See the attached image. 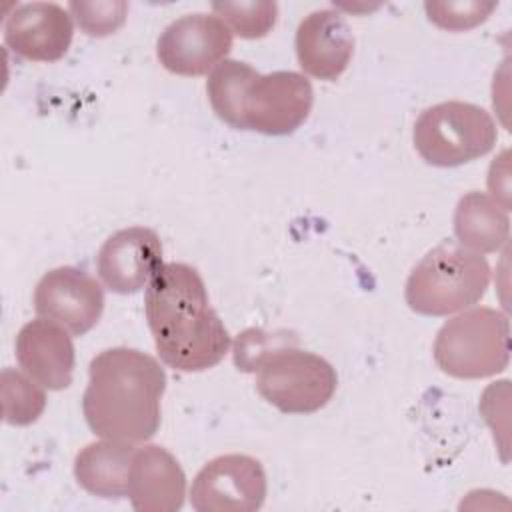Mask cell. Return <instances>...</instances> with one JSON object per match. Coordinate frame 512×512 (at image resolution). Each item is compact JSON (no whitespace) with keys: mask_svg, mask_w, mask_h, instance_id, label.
<instances>
[{"mask_svg":"<svg viewBox=\"0 0 512 512\" xmlns=\"http://www.w3.org/2000/svg\"><path fill=\"white\" fill-rule=\"evenodd\" d=\"M454 234L458 244L478 254L498 252L510 236L508 210L486 192L464 194L454 210Z\"/></svg>","mask_w":512,"mask_h":512,"instance_id":"17","label":"cell"},{"mask_svg":"<svg viewBox=\"0 0 512 512\" xmlns=\"http://www.w3.org/2000/svg\"><path fill=\"white\" fill-rule=\"evenodd\" d=\"M436 366L462 380L488 378L508 368L510 322L494 308H470L444 322L434 340Z\"/></svg>","mask_w":512,"mask_h":512,"instance_id":"5","label":"cell"},{"mask_svg":"<svg viewBox=\"0 0 512 512\" xmlns=\"http://www.w3.org/2000/svg\"><path fill=\"white\" fill-rule=\"evenodd\" d=\"M16 360L32 380L48 390H62L72 384L76 352L68 330L52 320L36 318L16 334Z\"/></svg>","mask_w":512,"mask_h":512,"instance_id":"14","label":"cell"},{"mask_svg":"<svg viewBox=\"0 0 512 512\" xmlns=\"http://www.w3.org/2000/svg\"><path fill=\"white\" fill-rule=\"evenodd\" d=\"M144 312L160 360L178 372L214 368L230 348V334L190 264H162L146 286Z\"/></svg>","mask_w":512,"mask_h":512,"instance_id":"1","label":"cell"},{"mask_svg":"<svg viewBox=\"0 0 512 512\" xmlns=\"http://www.w3.org/2000/svg\"><path fill=\"white\" fill-rule=\"evenodd\" d=\"M256 372L258 394L284 414L318 412L338 386L332 364L298 344L274 350Z\"/></svg>","mask_w":512,"mask_h":512,"instance_id":"7","label":"cell"},{"mask_svg":"<svg viewBox=\"0 0 512 512\" xmlns=\"http://www.w3.org/2000/svg\"><path fill=\"white\" fill-rule=\"evenodd\" d=\"M412 140L426 164L454 168L488 154L498 140V128L484 108L448 100L420 112Z\"/></svg>","mask_w":512,"mask_h":512,"instance_id":"6","label":"cell"},{"mask_svg":"<svg viewBox=\"0 0 512 512\" xmlns=\"http://www.w3.org/2000/svg\"><path fill=\"white\" fill-rule=\"evenodd\" d=\"M34 310L40 318L82 336L92 330L104 310V290L84 270L60 266L48 270L34 288Z\"/></svg>","mask_w":512,"mask_h":512,"instance_id":"10","label":"cell"},{"mask_svg":"<svg viewBox=\"0 0 512 512\" xmlns=\"http://www.w3.org/2000/svg\"><path fill=\"white\" fill-rule=\"evenodd\" d=\"M490 284L486 258L456 240H444L412 268L404 298L422 316H450L480 302Z\"/></svg>","mask_w":512,"mask_h":512,"instance_id":"4","label":"cell"},{"mask_svg":"<svg viewBox=\"0 0 512 512\" xmlns=\"http://www.w3.org/2000/svg\"><path fill=\"white\" fill-rule=\"evenodd\" d=\"M498 2L458 0V2H426L424 10L432 24L448 32H462L480 26L496 10Z\"/></svg>","mask_w":512,"mask_h":512,"instance_id":"21","label":"cell"},{"mask_svg":"<svg viewBox=\"0 0 512 512\" xmlns=\"http://www.w3.org/2000/svg\"><path fill=\"white\" fill-rule=\"evenodd\" d=\"M212 10L230 28L232 34L258 40L268 36L276 26L278 6L270 0H240V2H214Z\"/></svg>","mask_w":512,"mask_h":512,"instance_id":"19","label":"cell"},{"mask_svg":"<svg viewBox=\"0 0 512 512\" xmlns=\"http://www.w3.org/2000/svg\"><path fill=\"white\" fill-rule=\"evenodd\" d=\"M232 50V32L216 14H184L156 42L158 62L178 76L212 72Z\"/></svg>","mask_w":512,"mask_h":512,"instance_id":"9","label":"cell"},{"mask_svg":"<svg viewBox=\"0 0 512 512\" xmlns=\"http://www.w3.org/2000/svg\"><path fill=\"white\" fill-rule=\"evenodd\" d=\"M134 444L100 440L84 446L74 458V478L80 488L98 498H124L128 494Z\"/></svg>","mask_w":512,"mask_h":512,"instance_id":"16","label":"cell"},{"mask_svg":"<svg viewBox=\"0 0 512 512\" xmlns=\"http://www.w3.org/2000/svg\"><path fill=\"white\" fill-rule=\"evenodd\" d=\"M68 12L80 30L94 38L114 34L126 20L128 4L122 0H96V2H70Z\"/></svg>","mask_w":512,"mask_h":512,"instance_id":"22","label":"cell"},{"mask_svg":"<svg viewBox=\"0 0 512 512\" xmlns=\"http://www.w3.org/2000/svg\"><path fill=\"white\" fill-rule=\"evenodd\" d=\"M166 372L136 348H106L88 366L82 412L90 430L108 440L144 442L160 428Z\"/></svg>","mask_w":512,"mask_h":512,"instance_id":"2","label":"cell"},{"mask_svg":"<svg viewBox=\"0 0 512 512\" xmlns=\"http://www.w3.org/2000/svg\"><path fill=\"white\" fill-rule=\"evenodd\" d=\"M266 492V472L260 460L246 454H222L194 476L190 504L198 512H254L262 508Z\"/></svg>","mask_w":512,"mask_h":512,"instance_id":"8","label":"cell"},{"mask_svg":"<svg viewBox=\"0 0 512 512\" xmlns=\"http://www.w3.org/2000/svg\"><path fill=\"white\" fill-rule=\"evenodd\" d=\"M0 400L2 418L10 426H28L36 422L46 408L44 386L14 368H4L0 374Z\"/></svg>","mask_w":512,"mask_h":512,"instance_id":"18","label":"cell"},{"mask_svg":"<svg viewBox=\"0 0 512 512\" xmlns=\"http://www.w3.org/2000/svg\"><path fill=\"white\" fill-rule=\"evenodd\" d=\"M206 94L222 122L266 136L296 132L314 104V90L304 74L292 70L260 74L240 60H222L206 80Z\"/></svg>","mask_w":512,"mask_h":512,"instance_id":"3","label":"cell"},{"mask_svg":"<svg viewBox=\"0 0 512 512\" xmlns=\"http://www.w3.org/2000/svg\"><path fill=\"white\" fill-rule=\"evenodd\" d=\"M126 496L138 512H176L186 498V474L166 448H136Z\"/></svg>","mask_w":512,"mask_h":512,"instance_id":"15","label":"cell"},{"mask_svg":"<svg viewBox=\"0 0 512 512\" xmlns=\"http://www.w3.org/2000/svg\"><path fill=\"white\" fill-rule=\"evenodd\" d=\"M162 242L152 228L130 226L100 246L96 268L102 284L116 294H134L162 268Z\"/></svg>","mask_w":512,"mask_h":512,"instance_id":"11","label":"cell"},{"mask_svg":"<svg viewBox=\"0 0 512 512\" xmlns=\"http://www.w3.org/2000/svg\"><path fill=\"white\" fill-rule=\"evenodd\" d=\"M290 344H300L290 330L246 328L234 340V364L240 372H256L274 350Z\"/></svg>","mask_w":512,"mask_h":512,"instance_id":"20","label":"cell"},{"mask_svg":"<svg viewBox=\"0 0 512 512\" xmlns=\"http://www.w3.org/2000/svg\"><path fill=\"white\" fill-rule=\"evenodd\" d=\"M74 38L72 14L54 2L18 4L4 20L6 46L34 62L60 60Z\"/></svg>","mask_w":512,"mask_h":512,"instance_id":"12","label":"cell"},{"mask_svg":"<svg viewBox=\"0 0 512 512\" xmlns=\"http://www.w3.org/2000/svg\"><path fill=\"white\" fill-rule=\"evenodd\" d=\"M300 68L320 80L342 76L354 54V36L346 18L334 10H314L302 18L294 38Z\"/></svg>","mask_w":512,"mask_h":512,"instance_id":"13","label":"cell"}]
</instances>
